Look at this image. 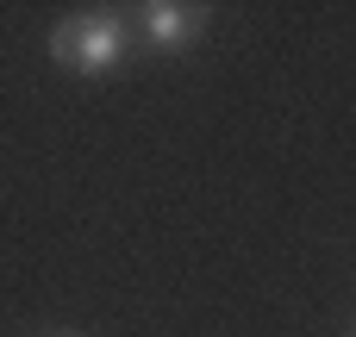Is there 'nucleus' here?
I'll list each match as a JSON object with an SVG mask.
<instances>
[{
	"mask_svg": "<svg viewBox=\"0 0 356 337\" xmlns=\"http://www.w3.org/2000/svg\"><path fill=\"white\" fill-rule=\"evenodd\" d=\"M50 56L75 75H106L125 56V19L119 13H81L50 31Z\"/></svg>",
	"mask_w": 356,
	"mask_h": 337,
	"instance_id": "obj_1",
	"label": "nucleus"
},
{
	"mask_svg": "<svg viewBox=\"0 0 356 337\" xmlns=\"http://www.w3.org/2000/svg\"><path fill=\"white\" fill-rule=\"evenodd\" d=\"M200 25H207L200 6H181V0H150V6H144V38H150L156 50H181V44H194Z\"/></svg>",
	"mask_w": 356,
	"mask_h": 337,
	"instance_id": "obj_2",
	"label": "nucleus"
},
{
	"mask_svg": "<svg viewBox=\"0 0 356 337\" xmlns=\"http://www.w3.org/2000/svg\"><path fill=\"white\" fill-rule=\"evenodd\" d=\"M56 337H75V331H56Z\"/></svg>",
	"mask_w": 356,
	"mask_h": 337,
	"instance_id": "obj_3",
	"label": "nucleus"
}]
</instances>
